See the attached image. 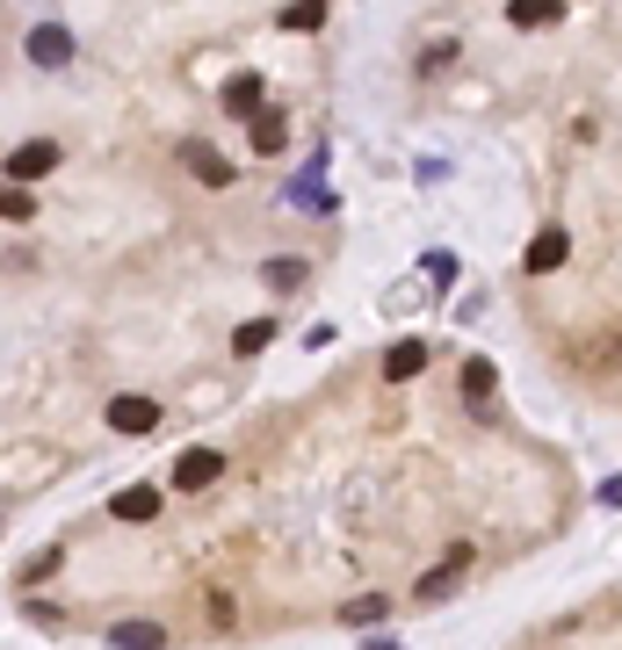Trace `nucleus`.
<instances>
[{
    "mask_svg": "<svg viewBox=\"0 0 622 650\" xmlns=\"http://www.w3.org/2000/svg\"><path fill=\"white\" fill-rule=\"evenodd\" d=\"M22 52H30V66L58 72V66H73V30L66 22H36V30L22 36Z\"/></svg>",
    "mask_w": 622,
    "mask_h": 650,
    "instance_id": "1",
    "label": "nucleus"
},
{
    "mask_svg": "<svg viewBox=\"0 0 622 650\" xmlns=\"http://www.w3.org/2000/svg\"><path fill=\"white\" fill-rule=\"evenodd\" d=\"M464 564H470V549L456 542V549H449V564H442V571H427V579H420V599H442V593H449V579H456V571H464Z\"/></svg>",
    "mask_w": 622,
    "mask_h": 650,
    "instance_id": "13",
    "label": "nucleus"
},
{
    "mask_svg": "<svg viewBox=\"0 0 622 650\" xmlns=\"http://www.w3.org/2000/svg\"><path fill=\"white\" fill-rule=\"evenodd\" d=\"M282 30H290V36L326 30V8H319V0H297V8H282Z\"/></svg>",
    "mask_w": 622,
    "mask_h": 650,
    "instance_id": "14",
    "label": "nucleus"
},
{
    "mask_svg": "<svg viewBox=\"0 0 622 650\" xmlns=\"http://www.w3.org/2000/svg\"><path fill=\"white\" fill-rule=\"evenodd\" d=\"M363 650H406V643H363Z\"/></svg>",
    "mask_w": 622,
    "mask_h": 650,
    "instance_id": "20",
    "label": "nucleus"
},
{
    "mask_svg": "<svg viewBox=\"0 0 622 650\" xmlns=\"http://www.w3.org/2000/svg\"><path fill=\"white\" fill-rule=\"evenodd\" d=\"M260 94H268V87H260V72H254V66H246V72H232V80L218 87V102H225V116H246V123L260 116Z\"/></svg>",
    "mask_w": 622,
    "mask_h": 650,
    "instance_id": "5",
    "label": "nucleus"
},
{
    "mask_svg": "<svg viewBox=\"0 0 622 650\" xmlns=\"http://www.w3.org/2000/svg\"><path fill=\"white\" fill-rule=\"evenodd\" d=\"M268 340H276V318H246L240 333H232V355H260Z\"/></svg>",
    "mask_w": 622,
    "mask_h": 650,
    "instance_id": "15",
    "label": "nucleus"
},
{
    "mask_svg": "<svg viewBox=\"0 0 622 650\" xmlns=\"http://www.w3.org/2000/svg\"><path fill=\"white\" fill-rule=\"evenodd\" d=\"M420 369H427V340H398L391 355H384V377L391 383H413Z\"/></svg>",
    "mask_w": 622,
    "mask_h": 650,
    "instance_id": "10",
    "label": "nucleus"
},
{
    "mask_svg": "<svg viewBox=\"0 0 622 650\" xmlns=\"http://www.w3.org/2000/svg\"><path fill=\"white\" fill-rule=\"evenodd\" d=\"M260 282H268V290H297V282H304V260H268Z\"/></svg>",
    "mask_w": 622,
    "mask_h": 650,
    "instance_id": "18",
    "label": "nucleus"
},
{
    "mask_svg": "<svg viewBox=\"0 0 622 650\" xmlns=\"http://www.w3.org/2000/svg\"><path fill=\"white\" fill-rule=\"evenodd\" d=\"M384 615H391V599H384V593H355V599L341 607L347 629H369V621H384Z\"/></svg>",
    "mask_w": 622,
    "mask_h": 650,
    "instance_id": "12",
    "label": "nucleus"
},
{
    "mask_svg": "<svg viewBox=\"0 0 622 650\" xmlns=\"http://www.w3.org/2000/svg\"><path fill=\"white\" fill-rule=\"evenodd\" d=\"M52 167H58L52 137H36V145H15V153H8V181H36V173H52Z\"/></svg>",
    "mask_w": 622,
    "mask_h": 650,
    "instance_id": "6",
    "label": "nucleus"
},
{
    "mask_svg": "<svg viewBox=\"0 0 622 650\" xmlns=\"http://www.w3.org/2000/svg\"><path fill=\"white\" fill-rule=\"evenodd\" d=\"M565 254H571V239L551 224V232H536V246H529V260H521V268H529V274H551V268H565Z\"/></svg>",
    "mask_w": 622,
    "mask_h": 650,
    "instance_id": "7",
    "label": "nucleus"
},
{
    "mask_svg": "<svg viewBox=\"0 0 622 650\" xmlns=\"http://www.w3.org/2000/svg\"><path fill=\"white\" fill-rule=\"evenodd\" d=\"M52 571H58V549H36V557L15 571V579H22V585H36V579H52Z\"/></svg>",
    "mask_w": 622,
    "mask_h": 650,
    "instance_id": "19",
    "label": "nucleus"
},
{
    "mask_svg": "<svg viewBox=\"0 0 622 650\" xmlns=\"http://www.w3.org/2000/svg\"><path fill=\"white\" fill-rule=\"evenodd\" d=\"M109 643L116 650H167V629H159V621H116Z\"/></svg>",
    "mask_w": 622,
    "mask_h": 650,
    "instance_id": "11",
    "label": "nucleus"
},
{
    "mask_svg": "<svg viewBox=\"0 0 622 650\" xmlns=\"http://www.w3.org/2000/svg\"><path fill=\"white\" fill-rule=\"evenodd\" d=\"M109 427H116V434H153L159 427V405H153V397H138V391H123V397H109Z\"/></svg>",
    "mask_w": 622,
    "mask_h": 650,
    "instance_id": "4",
    "label": "nucleus"
},
{
    "mask_svg": "<svg viewBox=\"0 0 622 650\" xmlns=\"http://www.w3.org/2000/svg\"><path fill=\"white\" fill-rule=\"evenodd\" d=\"M246 145H254L260 159H276L282 145H290V123H282V116H268V109H260V116L246 123Z\"/></svg>",
    "mask_w": 622,
    "mask_h": 650,
    "instance_id": "8",
    "label": "nucleus"
},
{
    "mask_svg": "<svg viewBox=\"0 0 622 650\" xmlns=\"http://www.w3.org/2000/svg\"><path fill=\"white\" fill-rule=\"evenodd\" d=\"M109 514H116V520H153L159 514V492H153V484H123V492L109 498Z\"/></svg>",
    "mask_w": 622,
    "mask_h": 650,
    "instance_id": "9",
    "label": "nucleus"
},
{
    "mask_svg": "<svg viewBox=\"0 0 622 650\" xmlns=\"http://www.w3.org/2000/svg\"><path fill=\"white\" fill-rule=\"evenodd\" d=\"M485 391H492V361L470 355V361H464V397H470V405H485Z\"/></svg>",
    "mask_w": 622,
    "mask_h": 650,
    "instance_id": "16",
    "label": "nucleus"
},
{
    "mask_svg": "<svg viewBox=\"0 0 622 650\" xmlns=\"http://www.w3.org/2000/svg\"><path fill=\"white\" fill-rule=\"evenodd\" d=\"M181 167H189L196 181H203V189H232L225 153H218V145H203V137H189V145H181Z\"/></svg>",
    "mask_w": 622,
    "mask_h": 650,
    "instance_id": "3",
    "label": "nucleus"
},
{
    "mask_svg": "<svg viewBox=\"0 0 622 650\" xmlns=\"http://www.w3.org/2000/svg\"><path fill=\"white\" fill-rule=\"evenodd\" d=\"M218 470H225L218 448H181L174 456V492H203V484H218Z\"/></svg>",
    "mask_w": 622,
    "mask_h": 650,
    "instance_id": "2",
    "label": "nucleus"
},
{
    "mask_svg": "<svg viewBox=\"0 0 622 650\" xmlns=\"http://www.w3.org/2000/svg\"><path fill=\"white\" fill-rule=\"evenodd\" d=\"M551 15H557L551 0H514V8H507V22H514V30H543Z\"/></svg>",
    "mask_w": 622,
    "mask_h": 650,
    "instance_id": "17",
    "label": "nucleus"
}]
</instances>
